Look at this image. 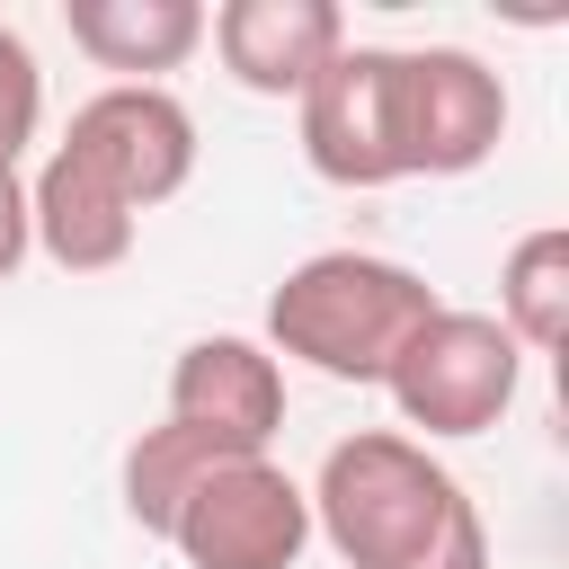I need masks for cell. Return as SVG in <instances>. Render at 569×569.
Wrapping results in <instances>:
<instances>
[{"label":"cell","instance_id":"obj_1","mask_svg":"<svg viewBox=\"0 0 569 569\" xmlns=\"http://www.w3.org/2000/svg\"><path fill=\"white\" fill-rule=\"evenodd\" d=\"M311 498V533L347 569H489V525L462 480L400 427H356L329 445Z\"/></svg>","mask_w":569,"mask_h":569},{"label":"cell","instance_id":"obj_2","mask_svg":"<svg viewBox=\"0 0 569 569\" xmlns=\"http://www.w3.org/2000/svg\"><path fill=\"white\" fill-rule=\"evenodd\" d=\"M436 320V284L400 258L373 249H320L302 267H284V284L267 293V356H293L329 382H382L391 356Z\"/></svg>","mask_w":569,"mask_h":569},{"label":"cell","instance_id":"obj_3","mask_svg":"<svg viewBox=\"0 0 569 569\" xmlns=\"http://www.w3.org/2000/svg\"><path fill=\"white\" fill-rule=\"evenodd\" d=\"M516 382H525L516 338L489 311H453V302H436V320L382 373V391H391L400 427H418V445L427 436H489L516 409Z\"/></svg>","mask_w":569,"mask_h":569},{"label":"cell","instance_id":"obj_4","mask_svg":"<svg viewBox=\"0 0 569 569\" xmlns=\"http://www.w3.org/2000/svg\"><path fill=\"white\" fill-rule=\"evenodd\" d=\"M44 160H62L71 178H89L107 204H124L142 222L151 204H169L196 178V116L160 80H116L71 116V133Z\"/></svg>","mask_w":569,"mask_h":569},{"label":"cell","instance_id":"obj_5","mask_svg":"<svg viewBox=\"0 0 569 569\" xmlns=\"http://www.w3.org/2000/svg\"><path fill=\"white\" fill-rule=\"evenodd\" d=\"M169 542H178L187 569H293L302 542H311V498L284 462L240 453V462H213L187 489Z\"/></svg>","mask_w":569,"mask_h":569},{"label":"cell","instance_id":"obj_6","mask_svg":"<svg viewBox=\"0 0 569 569\" xmlns=\"http://www.w3.org/2000/svg\"><path fill=\"white\" fill-rule=\"evenodd\" d=\"M302 107V160L329 187H400V44H338Z\"/></svg>","mask_w":569,"mask_h":569},{"label":"cell","instance_id":"obj_7","mask_svg":"<svg viewBox=\"0 0 569 569\" xmlns=\"http://www.w3.org/2000/svg\"><path fill=\"white\" fill-rule=\"evenodd\" d=\"M498 142H507V80L480 53L462 44L400 53V169L409 178H471Z\"/></svg>","mask_w":569,"mask_h":569},{"label":"cell","instance_id":"obj_8","mask_svg":"<svg viewBox=\"0 0 569 569\" xmlns=\"http://www.w3.org/2000/svg\"><path fill=\"white\" fill-rule=\"evenodd\" d=\"M169 418L231 445V453H267L276 427H284V365L258 338H231V329L196 338L169 365Z\"/></svg>","mask_w":569,"mask_h":569},{"label":"cell","instance_id":"obj_9","mask_svg":"<svg viewBox=\"0 0 569 569\" xmlns=\"http://www.w3.org/2000/svg\"><path fill=\"white\" fill-rule=\"evenodd\" d=\"M204 36L249 98H302L320 80V62L347 44V18H338V0H222L204 18Z\"/></svg>","mask_w":569,"mask_h":569},{"label":"cell","instance_id":"obj_10","mask_svg":"<svg viewBox=\"0 0 569 569\" xmlns=\"http://www.w3.org/2000/svg\"><path fill=\"white\" fill-rule=\"evenodd\" d=\"M62 27L98 71H124V80L178 71L204 44V9L196 0H62Z\"/></svg>","mask_w":569,"mask_h":569},{"label":"cell","instance_id":"obj_11","mask_svg":"<svg viewBox=\"0 0 569 569\" xmlns=\"http://www.w3.org/2000/svg\"><path fill=\"white\" fill-rule=\"evenodd\" d=\"M489 320L516 338V356H560L569 347V231L560 222H542V231H525L507 249Z\"/></svg>","mask_w":569,"mask_h":569},{"label":"cell","instance_id":"obj_12","mask_svg":"<svg viewBox=\"0 0 569 569\" xmlns=\"http://www.w3.org/2000/svg\"><path fill=\"white\" fill-rule=\"evenodd\" d=\"M213 462H240V453H231V445H213V436H196V427H178V418L142 427V436L124 445V516H133L142 533H160V542H169V525H178L187 489H196Z\"/></svg>","mask_w":569,"mask_h":569},{"label":"cell","instance_id":"obj_13","mask_svg":"<svg viewBox=\"0 0 569 569\" xmlns=\"http://www.w3.org/2000/svg\"><path fill=\"white\" fill-rule=\"evenodd\" d=\"M36 124H44V71H36L27 36L0 18V169H18V151L36 142Z\"/></svg>","mask_w":569,"mask_h":569},{"label":"cell","instance_id":"obj_14","mask_svg":"<svg viewBox=\"0 0 569 569\" xmlns=\"http://www.w3.org/2000/svg\"><path fill=\"white\" fill-rule=\"evenodd\" d=\"M27 249H36V231H27V178L0 169V284L27 267Z\"/></svg>","mask_w":569,"mask_h":569}]
</instances>
